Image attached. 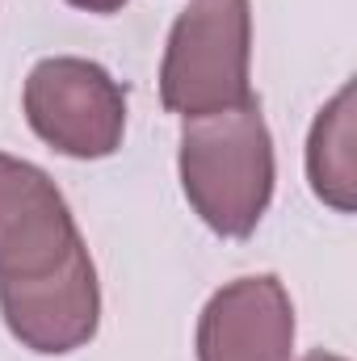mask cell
<instances>
[{"label":"cell","instance_id":"52a82bcc","mask_svg":"<svg viewBox=\"0 0 357 361\" xmlns=\"http://www.w3.org/2000/svg\"><path fill=\"white\" fill-rule=\"evenodd\" d=\"M307 177L324 206L353 214L357 206V147H353V85L337 92L307 139Z\"/></svg>","mask_w":357,"mask_h":361},{"label":"cell","instance_id":"ba28073f","mask_svg":"<svg viewBox=\"0 0 357 361\" xmlns=\"http://www.w3.org/2000/svg\"><path fill=\"white\" fill-rule=\"evenodd\" d=\"M72 8H85V13H118L122 4H131V0H68Z\"/></svg>","mask_w":357,"mask_h":361},{"label":"cell","instance_id":"6da1fadb","mask_svg":"<svg viewBox=\"0 0 357 361\" xmlns=\"http://www.w3.org/2000/svg\"><path fill=\"white\" fill-rule=\"evenodd\" d=\"M181 189L193 214L223 240H248L273 202V135L261 101L189 118L181 130Z\"/></svg>","mask_w":357,"mask_h":361},{"label":"cell","instance_id":"5b68a950","mask_svg":"<svg viewBox=\"0 0 357 361\" xmlns=\"http://www.w3.org/2000/svg\"><path fill=\"white\" fill-rule=\"evenodd\" d=\"M68 197L38 164L0 152V277H34L80 248Z\"/></svg>","mask_w":357,"mask_h":361},{"label":"cell","instance_id":"8992f818","mask_svg":"<svg viewBox=\"0 0 357 361\" xmlns=\"http://www.w3.org/2000/svg\"><path fill=\"white\" fill-rule=\"evenodd\" d=\"M294 302L273 273L236 277L198 319V361H290Z\"/></svg>","mask_w":357,"mask_h":361},{"label":"cell","instance_id":"7a4b0ae2","mask_svg":"<svg viewBox=\"0 0 357 361\" xmlns=\"http://www.w3.org/2000/svg\"><path fill=\"white\" fill-rule=\"evenodd\" d=\"M248 63H253L248 0H189V8L173 21L164 47L160 101L185 122L236 109L253 101Z\"/></svg>","mask_w":357,"mask_h":361},{"label":"cell","instance_id":"277c9868","mask_svg":"<svg viewBox=\"0 0 357 361\" xmlns=\"http://www.w3.org/2000/svg\"><path fill=\"white\" fill-rule=\"evenodd\" d=\"M0 315L30 353H76L101 328V286L89 248H72L63 265L34 277H0Z\"/></svg>","mask_w":357,"mask_h":361},{"label":"cell","instance_id":"9c48e42d","mask_svg":"<svg viewBox=\"0 0 357 361\" xmlns=\"http://www.w3.org/2000/svg\"><path fill=\"white\" fill-rule=\"evenodd\" d=\"M298 361H345V357H337V353H324V349H315V353H307V357H298Z\"/></svg>","mask_w":357,"mask_h":361},{"label":"cell","instance_id":"3957f363","mask_svg":"<svg viewBox=\"0 0 357 361\" xmlns=\"http://www.w3.org/2000/svg\"><path fill=\"white\" fill-rule=\"evenodd\" d=\"M21 109L30 130L72 160H105L126 135V92L92 59L51 55L30 68Z\"/></svg>","mask_w":357,"mask_h":361}]
</instances>
